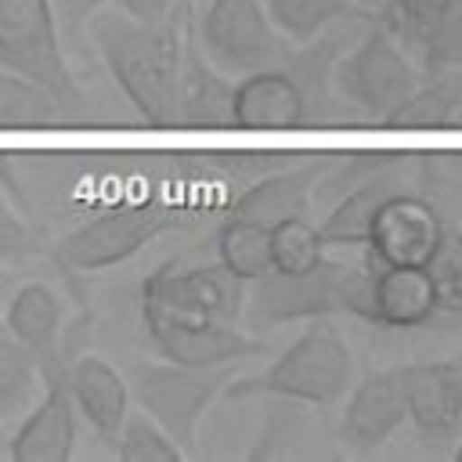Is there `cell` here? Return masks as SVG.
<instances>
[{
	"instance_id": "cell-1",
	"label": "cell",
	"mask_w": 462,
	"mask_h": 462,
	"mask_svg": "<svg viewBox=\"0 0 462 462\" xmlns=\"http://www.w3.org/2000/svg\"><path fill=\"white\" fill-rule=\"evenodd\" d=\"M101 61L123 97L152 126L177 123V83H180V22H137L116 11H94L90 18Z\"/></svg>"
},
{
	"instance_id": "cell-2",
	"label": "cell",
	"mask_w": 462,
	"mask_h": 462,
	"mask_svg": "<svg viewBox=\"0 0 462 462\" xmlns=\"http://www.w3.org/2000/svg\"><path fill=\"white\" fill-rule=\"evenodd\" d=\"M354 383V354L346 336L332 318H310V325L260 372L238 383H227L231 397L263 393L278 401L332 408L346 397Z\"/></svg>"
},
{
	"instance_id": "cell-3",
	"label": "cell",
	"mask_w": 462,
	"mask_h": 462,
	"mask_svg": "<svg viewBox=\"0 0 462 462\" xmlns=\"http://www.w3.org/2000/svg\"><path fill=\"white\" fill-rule=\"evenodd\" d=\"M419 79L422 72L415 69L408 47L375 14L361 22L328 72V87L339 94V101L350 112L379 123L419 87Z\"/></svg>"
},
{
	"instance_id": "cell-4",
	"label": "cell",
	"mask_w": 462,
	"mask_h": 462,
	"mask_svg": "<svg viewBox=\"0 0 462 462\" xmlns=\"http://www.w3.org/2000/svg\"><path fill=\"white\" fill-rule=\"evenodd\" d=\"M343 47L328 51L325 61L314 54L296 58L292 65H267L256 72L238 76L231 83V105H227V126L238 130H292L307 126L318 112H325L328 101V72Z\"/></svg>"
},
{
	"instance_id": "cell-5",
	"label": "cell",
	"mask_w": 462,
	"mask_h": 462,
	"mask_svg": "<svg viewBox=\"0 0 462 462\" xmlns=\"http://www.w3.org/2000/svg\"><path fill=\"white\" fill-rule=\"evenodd\" d=\"M231 365H173V361H141L130 372V397L141 404V411L159 422L184 455L195 451L199 426L209 411V404L227 390Z\"/></svg>"
},
{
	"instance_id": "cell-6",
	"label": "cell",
	"mask_w": 462,
	"mask_h": 462,
	"mask_svg": "<svg viewBox=\"0 0 462 462\" xmlns=\"http://www.w3.org/2000/svg\"><path fill=\"white\" fill-rule=\"evenodd\" d=\"M177 224V209L162 199L112 206L72 227L51 245V260L65 271H105L137 256L152 238Z\"/></svg>"
},
{
	"instance_id": "cell-7",
	"label": "cell",
	"mask_w": 462,
	"mask_h": 462,
	"mask_svg": "<svg viewBox=\"0 0 462 462\" xmlns=\"http://www.w3.org/2000/svg\"><path fill=\"white\" fill-rule=\"evenodd\" d=\"M141 321L155 354L173 365H195V368L235 365L245 357H260L267 350L263 339H256L253 332H242L227 318L170 307L152 296H141Z\"/></svg>"
},
{
	"instance_id": "cell-8",
	"label": "cell",
	"mask_w": 462,
	"mask_h": 462,
	"mask_svg": "<svg viewBox=\"0 0 462 462\" xmlns=\"http://www.w3.org/2000/svg\"><path fill=\"white\" fill-rule=\"evenodd\" d=\"M440 310L433 274L426 263H379L343 267V314L383 328H415Z\"/></svg>"
},
{
	"instance_id": "cell-9",
	"label": "cell",
	"mask_w": 462,
	"mask_h": 462,
	"mask_svg": "<svg viewBox=\"0 0 462 462\" xmlns=\"http://www.w3.org/2000/svg\"><path fill=\"white\" fill-rule=\"evenodd\" d=\"M0 65L47 87L69 112L79 105L51 0H0Z\"/></svg>"
},
{
	"instance_id": "cell-10",
	"label": "cell",
	"mask_w": 462,
	"mask_h": 462,
	"mask_svg": "<svg viewBox=\"0 0 462 462\" xmlns=\"http://www.w3.org/2000/svg\"><path fill=\"white\" fill-rule=\"evenodd\" d=\"M199 51L224 76H245L285 61V43L271 25L263 0H209L195 25Z\"/></svg>"
},
{
	"instance_id": "cell-11",
	"label": "cell",
	"mask_w": 462,
	"mask_h": 462,
	"mask_svg": "<svg viewBox=\"0 0 462 462\" xmlns=\"http://www.w3.org/2000/svg\"><path fill=\"white\" fill-rule=\"evenodd\" d=\"M242 314L256 328L300 321V318H336L343 314V263H332L328 256L300 274L267 271L253 282H245V303Z\"/></svg>"
},
{
	"instance_id": "cell-12",
	"label": "cell",
	"mask_w": 462,
	"mask_h": 462,
	"mask_svg": "<svg viewBox=\"0 0 462 462\" xmlns=\"http://www.w3.org/2000/svg\"><path fill=\"white\" fill-rule=\"evenodd\" d=\"M141 296H152V300L170 303V307L238 321L242 303H245V282L235 278L220 260L217 263H195V267H180L170 260L144 278Z\"/></svg>"
},
{
	"instance_id": "cell-13",
	"label": "cell",
	"mask_w": 462,
	"mask_h": 462,
	"mask_svg": "<svg viewBox=\"0 0 462 462\" xmlns=\"http://www.w3.org/2000/svg\"><path fill=\"white\" fill-rule=\"evenodd\" d=\"M408 422V397H404V368L368 372L343 404L339 437L354 451H375Z\"/></svg>"
},
{
	"instance_id": "cell-14",
	"label": "cell",
	"mask_w": 462,
	"mask_h": 462,
	"mask_svg": "<svg viewBox=\"0 0 462 462\" xmlns=\"http://www.w3.org/2000/svg\"><path fill=\"white\" fill-rule=\"evenodd\" d=\"M76 448V404L65 386V372L43 379V393L14 422L7 455L14 462H65Z\"/></svg>"
},
{
	"instance_id": "cell-15",
	"label": "cell",
	"mask_w": 462,
	"mask_h": 462,
	"mask_svg": "<svg viewBox=\"0 0 462 462\" xmlns=\"http://www.w3.org/2000/svg\"><path fill=\"white\" fill-rule=\"evenodd\" d=\"M408 422L426 440H448L462 430V357L404 365Z\"/></svg>"
},
{
	"instance_id": "cell-16",
	"label": "cell",
	"mask_w": 462,
	"mask_h": 462,
	"mask_svg": "<svg viewBox=\"0 0 462 462\" xmlns=\"http://www.w3.org/2000/svg\"><path fill=\"white\" fill-rule=\"evenodd\" d=\"M440 235H444L440 213L426 199L397 191L379 209L365 249H368V260H379V263H426Z\"/></svg>"
},
{
	"instance_id": "cell-17",
	"label": "cell",
	"mask_w": 462,
	"mask_h": 462,
	"mask_svg": "<svg viewBox=\"0 0 462 462\" xmlns=\"http://www.w3.org/2000/svg\"><path fill=\"white\" fill-rule=\"evenodd\" d=\"M4 332L14 336L40 365V375L65 372V346H61V321L65 307L47 282H22L4 300Z\"/></svg>"
},
{
	"instance_id": "cell-18",
	"label": "cell",
	"mask_w": 462,
	"mask_h": 462,
	"mask_svg": "<svg viewBox=\"0 0 462 462\" xmlns=\"http://www.w3.org/2000/svg\"><path fill=\"white\" fill-rule=\"evenodd\" d=\"M383 11L390 32L415 47L426 69L462 65V0H386Z\"/></svg>"
},
{
	"instance_id": "cell-19",
	"label": "cell",
	"mask_w": 462,
	"mask_h": 462,
	"mask_svg": "<svg viewBox=\"0 0 462 462\" xmlns=\"http://www.w3.org/2000/svg\"><path fill=\"white\" fill-rule=\"evenodd\" d=\"M65 386L76 404V415L87 419L97 440L112 444L123 419L130 415V386L123 372L97 354H76L65 357Z\"/></svg>"
},
{
	"instance_id": "cell-20",
	"label": "cell",
	"mask_w": 462,
	"mask_h": 462,
	"mask_svg": "<svg viewBox=\"0 0 462 462\" xmlns=\"http://www.w3.org/2000/svg\"><path fill=\"white\" fill-rule=\"evenodd\" d=\"M401 188V162L368 177L365 184L350 188L346 195H339L332 202V209L325 213V220L318 224V238L325 249H350V245H365L372 235V224L379 217V209L397 195Z\"/></svg>"
},
{
	"instance_id": "cell-21",
	"label": "cell",
	"mask_w": 462,
	"mask_h": 462,
	"mask_svg": "<svg viewBox=\"0 0 462 462\" xmlns=\"http://www.w3.org/2000/svg\"><path fill=\"white\" fill-rule=\"evenodd\" d=\"M321 166H325V159H307L303 166H289L285 162V170H271L249 191H242L231 202L227 213L260 220L267 227L285 220V217H303L307 206H310V191H314V180H318Z\"/></svg>"
},
{
	"instance_id": "cell-22",
	"label": "cell",
	"mask_w": 462,
	"mask_h": 462,
	"mask_svg": "<svg viewBox=\"0 0 462 462\" xmlns=\"http://www.w3.org/2000/svg\"><path fill=\"white\" fill-rule=\"evenodd\" d=\"M227 105L231 87L220 79V72L202 61L199 40L188 25V36H180V83H177V119L188 126H227Z\"/></svg>"
},
{
	"instance_id": "cell-23",
	"label": "cell",
	"mask_w": 462,
	"mask_h": 462,
	"mask_svg": "<svg viewBox=\"0 0 462 462\" xmlns=\"http://www.w3.org/2000/svg\"><path fill=\"white\" fill-rule=\"evenodd\" d=\"M462 108V65L426 69V79L383 119L386 126H448Z\"/></svg>"
},
{
	"instance_id": "cell-24",
	"label": "cell",
	"mask_w": 462,
	"mask_h": 462,
	"mask_svg": "<svg viewBox=\"0 0 462 462\" xmlns=\"http://www.w3.org/2000/svg\"><path fill=\"white\" fill-rule=\"evenodd\" d=\"M263 11L282 40L307 43L346 18H368L372 11L354 0H263Z\"/></svg>"
},
{
	"instance_id": "cell-25",
	"label": "cell",
	"mask_w": 462,
	"mask_h": 462,
	"mask_svg": "<svg viewBox=\"0 0 462 462\" xmlns=\"http://www.w3.org/2000/svg\"><path fill=\"white\" fill-rule=\"evenodd\" d=\"M217 260L242 282L271 271V227L238 213H227L217 227Z\"/></svg>"
},
{
	"instance_id": "cell-26",
	"label": "cell",
	"mask_w": 462,
	"mask_h": 462,
	"mask_svg": "<svg viewBox=\"0 0 462 462\" xmlns=\"http://www.w3.org/2000/svg\"><path fill=\"white\" fill-rule=\"evenodd\" d=\"M43 375L36 357L7 332H0V433L18 422L29 404L40 397Z\"/></svg>"
},
{
	"instance_id": "cell-27",
	"label": "cell",
	"mask_w": 462,
	"mask_h": 462,
	"mask_svg": "<svg viewBox=\"0 0 462 462\" xmlns=\"http://www.w3.org/2000/svg\"><path fill=\"white\" fill-rule=\"evenodd\" d=\"M69 108L36 79L0 65V126H54Z\"/></svg>"
},
{
	"instance_id": "cell-28",
	"label": "cell",
	"mask_w": 462,
	"mask_h": 462,
	"mask_svg": "<svg viewBox=\"0 0 462 462\" xmlns=\"http://www.w3.org/2000/svg\"><path fill=\"white\" fill-rule=\"evenodd\" d=\"M325 245L318 238V227L303 217H285L278 224H271V271H285V274H300L310 271L325 260Z\"/></svg>"
},
{
	"instance_id": "cell-29",
	"label": "cell",
	"mask_w": 462,
	"mask_h": 462,
	"mask_svg": "<svg viewBox=\"0 0 462 462\" xmlns=\"http://www.w3.org/2000/svg\"><path fill=\"white\" fill-rule=\"evenodd\" d=\"M112 451L123 462H180L184 458V451L177 448V440L159 422H152L144 411L123 419L116 440H112Z\"/></svg>"
},
{
	"instance_id": "cell-30",
	"label": "cell",
	"mask_w": 462,
	"mask_h": 462,
	"mask_svg": "<svg viewBox=\"0 0 462 462\" xmlns=\"http://www.w3.org/2000/svg\"><path fill=\"white\" fill-rule=\"evenodd\" d=\"M397 162H404L397 152H354V155L339 159L336 166L325 162L321 173H318V180H314V191H310V195H318V199H325V202H336V199L346 195L350 188L365 184L368 177H375V173H383V170H390V166H397Z\"/></svg>"
},
{
	"instance_id": "cell-31",
	"label": "cell",
	"mask_w": 462,
	"mask_h": 462,
	"mask_svg": "<svg viewBox=\"0 0 462 462\" xmlns=\"http://www.w3.org/2000/svg\"><path fill=\"white\" fill-rule=\"evenodd\" d=\"M426 271L433 274L440 310L462 314V231L458 227L444 224V235H440L433 256L426 260Z\"/></svg>"
},
{
	"instance_id": "cell-32",
	"label": "cell",
	"mask_w": 462,
	"mask_h": 462,
	"mask_svg": "<svg viewBox=\"0 0 462 462\" xmlns=\"http://www.w3.org/2000/svg\"><path fill=\"white\" fill-rule=\"evenodd\" d=\"M36 253H43L40 235L11 206L0 202V263H22Z\"/></svg>"
},
{
	"instance_id": "cell-33",
	"label": "cell",
	"mask_w": 462,
	"mask_h": 462,
	"mask_svg": "<svg viewBox=\"0 0 462 462\" xmlns=\"http://www.w3.org/2000/svg\"><path fill=\"white\" fill-rule=\"evenodd\" d=\"M112 4L137 22H162L173 7V0H112Z\"/></svg>"
},
{
	"instance_id": "cell-34",
	"label": "cell",
	"mask_w": 462,
	"mask_h": 462,
	"mask_svg": "<svg viewBox=\"0 0 462 462\" xmlns=\"http://www.w3.org/2000/svg\"><path fill=\"white\" fill-rule=\"evenodd\" d=\"M108 0H58V18H61V25H69V29H79L97 7H105Z\"/></svg>"
},
{
	"instance_id": "cell-35",
	"label": "cell",
	"mask_w": 462,
	"mask_h": 462,
	"mask_svg": "<svg viewBox=\"0 0 462 462\" xmlns=\"http://www.w3.org/2000/svg\"><path fill=\"white\" fill-rule=\"evenodd\" d=\"M18 282H14V271L7 267V263H0V303L11 296V289H14Z\"/></svg>"
},
{
	"instance_id": "cell-36",
	"label": "cell",
	"mask_w": 462,
	"mask_h": 462,
	"mask_svg": "<svg viewBox=\"0 0 462 462\" xmlns=\"http://www.w3.org/2000/svg\"><path fill=\"white\" fill-rule=\"evenodd\" d=\"M354 4H361V7H383L386 0H354Z\"/></svg>"
},
{
	"instance_id": "cell-37",
	"label": "cell",
	"mask_w": 462,
	"mask_h": 462,
	"mask_svg": "<svg viewBox=\"0 0 462 462\" xmlns=\"http://www.w3.org/2000/svg\"><path fill=\"white\" fill-rule=\"evenodd\" d=\"M455 458H458V462H462V444H458V451H455Z\"/></svg>"
},
{
	"instance_id": "cell-38",
	"label": "cell",
	"mask_w": 462,
	"mask_h": 462,
	"mask_svg": "<svg viewBox=\"0 0 462 462\" xmlns=\"http://www.w3.org/2000/svg\"><path fill=\"white\" fill-rule=\"evenodd\" d=\"M0 332H4V321H0Z\"/></svg>"
}]
</instances>
